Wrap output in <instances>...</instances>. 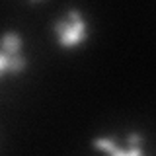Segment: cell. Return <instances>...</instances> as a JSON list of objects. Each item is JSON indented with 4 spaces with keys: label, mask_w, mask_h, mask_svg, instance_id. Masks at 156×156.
<instances>
[{
    "label": "cell",
    "mask_w": 156,
    "mask_h": 156,
    "mask_svg": "<svg viewBox=\"0 0 156 156\" xmlns=\"http://www.w3.org/2000/svg\"><path fill=\"white\" fill-rule=\"evenodd\" d=\"M86 35H88L86 33V22L80 20V22H74L66 27V31L58 37V43H61L62 47H72V45H76V43L84 41Z\"/></svg>",
    "instance_id": "obj_1"
},
{
    "label": "cell",
    "mask_w": 156,
    "mask_h": 156,
    "mask_svg": "<svg viewBox=\"0 0 156 156\" xmlns=\"http://www.w3.org/2000/svg\"><path fill=\"white\" fill-rule=\"evenodd\" d=\"M0 51L8 57L20 55V53H22V37H20L16 31L4 33L2 39H0Z\"/></svg>",
    "instance_id": "obj_2"
},
{
    "label": "cell",
    "mask_w": 156,
    "mask_h": 156,
    "mask_svg": "<svg viewBox=\"0 0 156 156\" xmlns=\"http://www.w3.org/2000/svg\"><path fill=\"white\" fill-rule=\"evenodd\" d=\"M27 66V58L20 53V55H14V57H10V61H8V68H6V72H22L23 68Z\"/></svg>",
    "instance_id": "obj_3"
},
{
    "label": "cell",
    "mask_w": 156,
    "mask_h": 156,
    "mask_svg": "<svg viewBox=\"0 0 156 156\" xmlns=\"http://www.w3.org/2000/svg\"><path fill=\"white\" fill-rule=\"evenodd\" d=\"M94 143V146H98V148H101V150H105V152H113V150L117 148V140H115V136H109V139H94L92 140Z\"/></svg>",
    "instance_id": "obj_4"
},
{
    "label": "cell",
    "mask_w": 156,
    "mask_h": 156,
    "mask_svg": "<svg viewBox=\"0 0 156 156\" xmlns=\"http://www.w3.org/2000/svg\"><path fill=\"white\" fill-rule=\"evenodd\" d=\"M68 26H70V22H66V20H62V18H58L57 20V22H55V26H53V27H55V33H57V35L58 37H61L62 35V33H65L66 31V27Z\"/></svg>",
    "instance_id": "obj_5"
},
{
    "label": "cell",
    "mask_w": 156,
    "mask_h": 156,
    "mask_svg": "<svg viewBox=\"0 0 156 156\" xmlns=\"http://www.w3.org/2000/svg\"><path fill=\"white\" fill-rule=\"evenodd\" d=\"M143 135H139V133H131L129 136H127V143H129L131 146H140L143 144Z\"/></svg>",
    "instance_id": "obj_6"
},
{
    "label": "cell",
    "mask_w": 156,
    "mask_h": 156,
    "mask_svg": "<svg viewBox=\"0 0 156 156\" xmlns=\"http://www.w3.org/2000/svg\"><path fill=\"white\" fill-rule=\"evenodd\" d=\"M8 61H10V57H8V55H4V53L0 51V76L6 72V68H8Z\"/></svg>",
    "instance_id": "obj_7"
},
{
    "label": "cell",
    "mask_w": 156,
    "mask_h": 156,
    "mask_svg": "<svg viewBox=\"0 0 156 156\" xmlns=\"http://www.w3.org/2000/svg\"><path fill=\"white\" fill-rule=\"evenodd\" d=\"M68 18H70V23H74V22H80V20H82V14H80V10H76V8H70V10H68Z\"/></svg>",
    "instance_id": "obj_8"
},
{
    "label": "cell",
    "mask_w": 156,
    "mask_h": 156,
    "mask_svg": "<svg viewBox=\"0 0 156 156\" xmlns=\"http://www.w3.org/2000/svg\"><path fill=\"white\" fill-rule=\"evenodd\" d=\"M127 156H144V152H143L140 146H131V148L127 150Z\"/></svg>",
    "instance_id": "obj_9"
},
{
    "label": "cell",
    "mask_w": 156,
    "mask_h": 156,
    "mask_svg": "<svg viewBox=\"0 0 156 156\" xmlns=\"http://www.w3.org/2000/svg\"><path fill=\"white\" fill-rule=\"evenodd\" d=\"M111 156H127V150L125 148H115L113 152H111Z\"/></svg>",
    "instance_id": "obj_10"
}]
</instances>
